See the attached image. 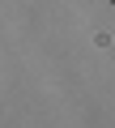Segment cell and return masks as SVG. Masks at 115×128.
I'll return each instance as SVG.
<instances>
[]
</instances>
